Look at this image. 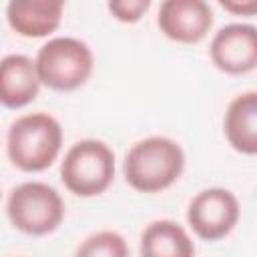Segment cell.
I'll list each match as a JSON object with an SVG mask.
<instances>
[{
    "mask_svg": "<svg viewBox=\"0 0 257 257\" xmlns=\"http://www.w3.org/2000/svg\"><path fill=\"white\" fill-rule=\"evenodd\" d=\"M221 6L229 12H235V14H247L251 16L255 10H257V2L255 0H249L245 4H235V2H221Z\"/></svg>",
    "mask_w": 257,
    "mask_h": 257,
    "instance_id": "obj_15",
    "label": "cell"
},
{
    "mask_svg": "<svg viewBox=\"0 0 257 257\" xmlns=\"http://www.w3.org/2000/svg\"><path fill=\"white\" fill-rule=\"evenodd\" d=\"M34 66L40 84L58 92H70L90 78L94 56L82 40L58 36L40 46Z\"/></svg>",
    "mask_w": 257,
    "mask_h": 257,
    "instance_id": "obj_3",
    "label": "cell"
},
{
    "mask_svg": "<svg viewBox=\"0 0 257 257\" xmlns=\"http://www.w3.org/2000/svg\"><path fill=\"white\" fill-rule=\"evenodd\" d=\"M187 221L197 237L205 241H219L237 225L239 201L227 189H205L197 193L189 203Z\"/></svg>",
    "mask_w": 257,
    "mask_h": 257,
    "instance_id": "obj_6",
    "label": "cell"
},
{
    "mask_svg": "<svg viewBox=\"0 0 257 257\" xmlns=\"http://www.w3.org/2000/svg\"><path fill=\"white\" fill-rule=\"evenodd\" d=\"M40 90L34 60L24 54H8L0 60V104L22 108L30 104Z\"/></svg>",
    "mask_w": 257,
    "mask_h": 257,
    "instance_id": "obj_10",
    "label": "cell"
},
{
    "mask_svg": "<svg viewBox=\"0 0 257 257\" xmlns=\"http://www.w3.org/2000/svg\"><path fill=\"white\" fill-rule=\"evenodd\" d=\"M64 4L60 0H12L6 6L10 28L24 38H42L60 26Z\"/></svg>",
    "mask_w": 257,
    "mask_h": 257,
    "instance_id": "obj_9",
    "label": "cell"
},
{
    "mask_svg": "<svg viewBox=\"0 0 257 257\" xmlns=\"http://www.w3.org/2000/svg\"><path fill=\"white\" fill-rule=\"evenodd\" d=\"M225 137L229 145L243 153H257V92L249 90L235 96L225 112Z\"/></svg>",
    "mask_w": 257,
    "mask_h": 257,
    "instance_id": "obj_11",
    "label": "cell"
},
{
    "mask_svg": "<svg viewBox=\"0 0 257 257\" xmlns=\"http://www.w3.org/2000/svg\"><path fill=\"white\" fill-rule=\"evenodd\" d=\"M60 147V122L48 112L18 116L8 128V159L24 173H40L48 169L56 161Z\"/></svg>",
    "mask_w": 257,
    "mask_h": 257,
    "instance_id": "obj_2",
    "label": "cell"
},
{
    "mask_svg": "<svg viewBox=\"0 0 257 257\" xmlns=\"http://www.w3.org/2000/svg\"><path fill=\"white\" fill-rule=\"evenodd\" d=\"M141 257H195V245L179 223L161 219L145 227Z\"/></svg>",
    "mask_w": 257,
    "mask_h": 257,
    "instance_id": "obj_12",
    "label": "cell"
},
{
    "mask_svg": "<svg viewBox=\"0 0 257 257\" xmlns=\"http://www.w3.org/2000/svg\"><path fill=\"white\" fill-rule=\"evenodd\" d=\"M74 257H128V245L114 231H98L78 245Z\"/></svg>",
    "mask_w": 257,
    "mask_h": 257,
    "instance_id": "obj_13",
    "label": "cell"
},
{
    "mask_svg": "<svg viewBox=\"0 0 257 257\" xmlns=\"http://www.w3.org/2000/svg\"><path fill=\"white\" fill-rule=\"evenodd\" d=\"M6 211L18 231L40 237L58 229L64 217V203L54 187L30 181L12 189Z\"/></svg>",
    "mask_w": 257,
    "mask_h": 257,
    "instance_id": "obj_5",
    "label": "cell"
},
{
    "mask_svg": "<svg viewBox=\"0 0 257 257\" xmlns=\"http://www.w3.org/2000/svg\"><path fill=\"white\" fill-rule=\"evenodd\" d=\"M157 22L167 38L181 44H197L213 26V10L203 0H165Z\"/></svg>",
    "mask_w": 257,
    "mask_h": 257,
    "instance_id": "obj_8",
    "label": "cell"
},
{
    "mask_svg": "<svg viewBox=\"0 0 257 257\" xmlns=\"http://www.w3.org/2000/svg\"><path fill=\"white\" fill-rule=\"evenodd\" d=\"M213 64L227 74H245L257 66V28L253 24L223 26L211 40Z\"/></svg>",
    "mask_w": 257,
    "mask_h": 257,
    "instance_id": "obj_7",
    "label": "cell"
},
{
    "mask_svg": "<svg viewBox=\"0 0 257 257\" xmlns=\"http://www.w3.org/2000/svg\"><path fill=\"white\" fill-rule=\"evenodd\" d=\"M185 169V153L179 143L167 137H149L131 147L122 173L126 183L139 193H159L169 189Z\"/></svg>",
    "mask_w": 257,
    "mask_h": 257,
    "instance_id": "obj_1",
    "label": "cell"
},
{
    "mask_svg": "<svg viewBox=\"0 0 257 257\" xmlns=\"http://www.w3.org/2000/svg\"><path fill=\"white\" fill-rule=\"evenodd\" d=\"M149 0H114L108 2L110 14L120 22H139L143 14L149 10Z\"/></svg>",
    "mask_w": 257,
    "mask_h": 257,
    "instance_id": "obj_14",
    "label": "cell"
},
{
    "mask_svg": "<svg viewBox=\"0 0 257 257\" xmlns=\"http://www.w3.org/2000/svg\"><path fill=\"white\" fill-rule=\"evenodd\" d=\"M64 187L78 197H96L104 193L114 179V153L96 139L74 143L60 163Z\"/></svg>",
    "mask_w": 257,
    "mask_h": 257,
    "instance_id": "obj_4",
    "label": "cell"
}]
</instances>
